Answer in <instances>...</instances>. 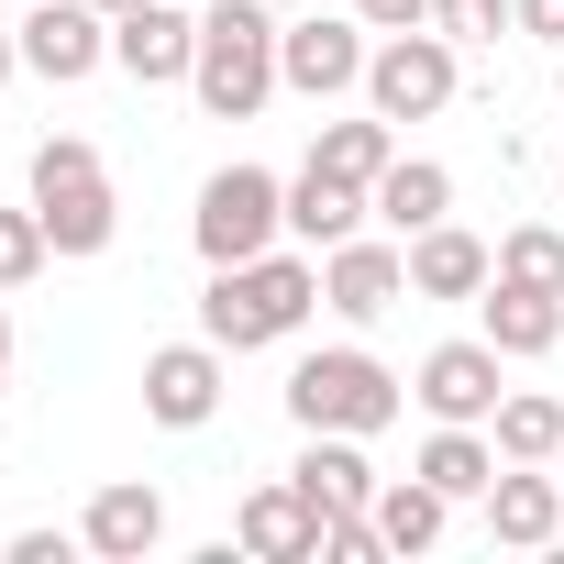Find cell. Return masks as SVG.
I'll use <instances>...</instances> for the list:
<instances>
[{
	"instance_id": "6da1fadb",
	"label": "cell",
	"mask_w": 564,
	"mask_h": 564,
	"mask_svg": "<svg viewBox=\"0 0 564 564\" xmlns=\"http://www.w3.org/2000/svg\"><path fill=\"white\" fill-rule=\"evenodd\" d=\"M311 311H322V254H311V243H265V254H243V265H210V289H199V333H210L221 355L289 344Z\"/></svg>"
},
{
	"instance_id": "7a4b0ae2",
	"label": "cell",
	"mask_w": 564,
	"mask_h": 564,
	"mask_svg": "<svg viewBox=\"0 0 564 564\" xmlns=\"http://www.w3.org/2000/svg\"><path fill=\"white\" fill-rule=\"evenodd\" d=\"M276 34H289V23H276L265 0H210V12H199V67H188V89H199L210 122H254L276 89H289V78H276Z\"/></svg>"
},
{
	"instance_id": "3957f363",
	"label": "cell",
	"mask_w": 564,
	"mask_h": 564,
	"mask_svg": "<svg viewBox=\"0 0 564 564\" xmlns=\"http://www.w3.org/2000/svg\"><path fill=\"white\" fill-rule=\"evenodd\" d=\"M399 410H410V377H388L366 344H322V355L289 366V421L300 432H366L377 443Z\"/></svg>"
},
{
	"instance_id": "277c9868",
	"label": "cell",
	"mask_w": 564,
	"mask_h": 564,
	"mask_svg": "<svg viewBox=\"0 0 564 564\" xmlns=\"http://www.w3.org/2000/svg\"><path fill=\"white\" fill-rule=\"evenodd\" d=\"M34 210H45V243L56 254H111L122 199H111V166H100L89 133H45L34 144Z\"/></svg>"
},
{
	"instance_id": "5b68a950",
	"label": "cell",
	"mask_w": 564,
	"mask_h": 564,
	"mask_svg": "<svg viewBox=\"0 0 564 564\" xmlns=\"http://www.w3.org/2000/svg\"><path fill=\"white\" fill-rule=\"evenodd\" d=\"M188 243H199V265H243L265 243H289V177L254 166V155L210 166L199 177V210H188Z\"/></svg>"
},
{
	"instance_id": "8992f818",
	"label": "cell",
	"mask_w": 564,
	"mask_h": 564,
	"mask_svg": "<svg viewBox=\"0 0 564 564\" xmlns=\"http://www.w3.org/2000/svg\"><path fill=\"white\" fill-rule=\"evenodd\" d=\"M454 89H465V45H454L443 23L377 34V56H366V111H388V122H432V111H454Z\"/></svg>"
},
{
	"instance_id": "52a82bcc",
	"label": "cell",
	"mask_w": 564,
	"mask_h": 564,
	"mask_svg": "<svg viewBox=\"0 0 564 564\" xmlns=\"http://www.w3.org/2000/svg\"><path fill=\"white\" fill-rule=\"evenodd\" d=\"M399 300H410V243H399V232H355V243L322 254V311H333V322L366 333V322H388Z\"/></svg>"
},
{
	"instance_id": "ba28073f",
	"label": "cell",
	"mask_w": 564,
	"mask_h": 564,
	"mask_svg": "<svg viewBox=\"0 0 564 564\" xmlns=\"http://www.w3.org/2000/svg\"><path fill=\"white\" fill-rule=\"evenodd\" d=\"M410 399H421L432 421H498V399H509V355H498L487 333H454V344L421 355Z\"/></svg>"
},
{
	"instance_id": "9c48e42d",
	"label": "cell",
	"mask_w": 564,
	"mask_h": 564,
	"mask_svg": "<svg viewBox=\"0 0 564 564\" xmlns=\"http://www.w3.org/2000/svg\"><path fill=\"white\" fill-rule=\"evenodd\" d=\"M12 34H23V67L45 89H78V78L111 67V12H89V0H34Z\"/></svg>"
},
{
	"instance_id": "30bf717a",
	"label": "cell",
	"mask_w": 564,
	"mask_h": 564,
	"mask_svg": "<svg viewBox=\"0 0 564 564\" xmlns=\"http://www.w3.org/2000/svg\"><path fill=\"white\" fill-rule=\"evenodd\" d=\"M366 23L355 12H311V23H289L276 34V78H289L300 100H344V89H366Z\"/></svg>"
},
{
	"instance_id": "8fae6325",
	"label": "cell",
	"mask_w": 564,
	"mask_h": 564,
	"mask_svg": "<svg viewBox=\"0 0 564 564\" xmlns=\"http://www.w3.org/2000/svg\"><path fill=\"white\" fill-rule=\"evenodd\" d=\"M232 553H254V564H322V509L300 498V476L243 487V509H232Z\"/></svg>"
},
{
	"instance_id": "7c38bea8",
	"label": "cell",
	"mask_w": 564,
	"mask_h": 564,
	"mask_svg": "<svg viewBox=\"0 0 564 564\" xmlns=\"http://www.w3.org/2000/svg\"><path fill=\"white\" fill-rule=\"evenodd\" d=\"M111 67H122L133 89H188V67H199V23L177 12V0H144V12L111 23Z\"/></svg>"
},
{
	"instance_id": "4fadbf2b",
	"label": "cell",
	"mask_w": 564,
	"mask_h": 564,
	"mask_svg": "<svg viewBox=\"0 0 564 564\" xmlns=\"http://www.w3.org/2000/svg\"><path fill=\"white\" fill-rule=\"evenodd\" d=\"M221 410V344L199 333V344H155L144 355V421H166V432H199Z\"/></svg>"
},
{
	"instance_id": "5bb4252c",
	"label": "cell",
	"mask_w": 564,
	"mask_h": 564,
	"mask_svg": "<svg viewBox=\"0 0 564 564\" xmlns=\"http://www.w3.org/2000/svg\"><path fill=\"white\" fill-rule=\"evenodd\" d=\"M476 509H487V542H509V553H553V531H564V476H542V465H498V487H487Z\"/></svg>"
},
{
	"instance_id": "9a60e30c",
	"label": "cell",
	"mask_w": 564,
	"mask_h": 564,
	"mask_svg": "<svg viewBox=\"0 0 564 564\" xmlns=\"http://www.w3.org/2000/svg\"><path fill=\"white\" fill-rule=\"evenodd\" d=\"M78 542H89L100 564H144V553L166 542V498H155L144 476H111V487L78 509Z\"/></svg>"
},
{
	"instance_id": "2e32d148",
	"label": "cell",
	"mask_w": 564,
	"mask_h": 564,
	"mask_svg": "<svg viewBox=\"0 0 564 564\" xmlns=\"http://www.w3.org/2000/svg\"><path fill=\"white\" fill-rule=\"evenodd\" d=\"M476 333H487L509 366H531V355L564 344V300H553V289H520V276H487V289H476Z\"/></svg>"
},
{
	"instance_id": "e0dca14e",
	"label": "cell",
	"mask_w": 564,
	"mask_h": 564,
	"mask_svg": "<svg viewBox=\"0 0 564 564\" xmlns=\"http://www.w3.org/2000/svg\"><path fill=\"white\" fill-rule=\"evenodd\" d=\"M366 221H377V199H366L355 177H333V166H300V177H289V243L333 254V243H355Z\"/></svg>"
},
{
	"instance_id": "ac0fdd59",
	"label": "cell",
	"mask_w": 564,
	"mask_h": 564,
	"mask_svg": "<svg viewBox=\"0 0 564 564\" xmlns=\"http://www.w3.org/2000/svg\"><path fill=\"white\" fill-rule=\"evenodd\" d=\"M289 476H300L311 509H377V487H388V476L366 465V432H300V465H289Z\"/></svg>"
},
{
	"instance_id": "d6986e66",
	"label": "cell",
	"mask_w": 564,
	"mask_h": 564,
	"mask_svg": "<svg viewBox=\"0 0 564 564\" xmlns=\"http://www.w3.org/2000/svg\"><path fill=\"white\" fill-rule=\"evenodd\" d=\"M487 276H498V243H476L465 221L410 232V300H476Z\"/></svg>"
},
{
	"instance_id": "ffe728a7",
	"label": "cell",
	"mask_w": 564,
	"mask_h": 564,
	"mask_svg": "<svg viewBox=\"0 0 564 564\" xmlns=\"http://www.w3.org/2000/svg\"><path fill=\"white\" fill-rule=\"evenodd\" d=\"M377 199V221L410 243V232H432V221H454V166H432V155H388V177L366 188Z\"/></svg>"
},
{
	"instance_id": "44dd1931",
	"label": "cell",
	"mask_w": 564,
	"mask_h": 564,
	"mask_svg": "<svg viewBox=\"0 0 564 564\" xmlns=\"http://www.w3.org/2000/svg\"><path fill=\"white\" fill-rule=\"evenodd\" d=\"M377 531H388V553H432V542L454 531V498L410 465V476H388V487H377Z\"/></svg>"
},
{
	"instance_id": "7402d4cb",
	"label": "cell",
	"mask_w": 564,
	"mask_h": 564,
	"mask_svg": "<svg viewBox=\"0 0 564 564\" xmlns=\"http://www.w3.org/2000/svg\"><path fill=\"white\" fill-rule=\"evenodd\" d=\"M388 155H399V122H388V111H355V122H322V133H311V166H333V177H355V188H377Z\"/></svg>"
},
{
	"instance_id": "603a6c76",
	"label": "cell",
	"mask_w": 564,
	"mask_h": 564,
	"mask_svg": "<svg viewBox=\"0 0 564 564\" xmlns=\"http://www.w3.org/2000/svg\"><path fill=\"white\" fill-rule=\"evenodd\" d=\"M487 432H498L509 465H564V399H542V388H509Z\"/></svg>"
},
{
	"instance_id": "cb8c5ba5",
	"label": "cell",
	"mask_w": 564,
	"mask_h": 564,
	"mask_svg": "<svg viewBox=\"0 0 564 564\" xmlns=\"http://www.w3.org/2000/svg\"><path fill=\"white\" fill-rule=\"evenodd\" d=\"M498 276H520V289H553V300H564V232H553V221L498 232Z\"/></svg>"
},
{
	"instance_id": "d4e9b609",
	"label": "cell",
	"mask_w": 564,
	"mask_h": 564,
	"mask_svg": "<svg viewBox=\"0 0 564 564\" xmlns=\"http://www.w3.org/2000/svg\"><path fill=\"white\" fill-rule=\"evenodd\" d=\"M56 265V243H45V210L23 199V210H0V289H34V276Z\"/></svg>"
},
{
	"instance_id": "484cf974",
	"label": "cell",
	"mask_w": 564,
	"mask_h": 564,
	"mask_svg": "<svg viewBox=\"0 0 564 564\" xmlns=\"http://www.w3.org/2000/svg\"><path fill=\"white\" fill-rule=\"evenodd\" d=\"M432 23H443L454 45H498V34H520V23H509V0H432Z\"/></svg>"
},
{
	"instance_id": "4316f807",
	"label": "cell",
	"mask_w": 564,
	"mask_h": 564,
	"mask_svg": "<svg viewBox=\"0 0 564 564\" xmlns=\"http://www.w3.org/2000/svg\"><path fill=\"white\" fill-rule=\"evenodd\" d=\"M344 12H355L366 34H410V23H432V0H344Z\"/></svg>"
},
{
	"instance_id": "83f0119b",
	"label": "cell",
	"mask_w": 564,
	"mask_h": 564,
	"mask_svg": "<svg viewBox=\"0 0 564 564\" xmlns=\"http://www.w3.org/2000/svg\"><path fill=\"white\" fill-rule=\"evenodd\" d=\"M67 553H89L78 531H12V564H67Z\"/></svg>"
},
{
	"instance_id": "f1b7e54d",
	"label": "cell",
	"mask_w": 564,
	"mask_h": 564,
	"mask_svg": "<svg viewBox=\"0 0 564 564\" xmlns=\"http://www.w3.org/2000/svg\"><path fill=\"white\" fill-rule=\"evenodd\" d=\"M509 23H520L531 45H564V0H509Z\"/></svg>"
},
{
	"instance_id": "f546056e",
	"label": "cell",
	"mask_w": 564,
	"mask_h": 564,
	"mask_svg": "<svg viewBox=\"0 0 564 564\" xmlns=\"http://www.w3.org/2000/svg\"><path fill=\"white\" fill-rule=\"evenodd\" d=\"M0 388H12V311H0Z\"/></svg>"
},
{
	"instance_id": "4dcf8cb0",
	"label": "cell",
	"mask_w": 564,
	"mask_h": 564,
	"mask_svg": "<svg viewBox=\"0 0 564 564\" xmlns=\"http://www.w3.org/2000/svg\"><path fill=\"white\" fill-rule=\"evenodd\" d=\"M12 67H23V34H0V78H12Z\"/></svg>"
},
{
	"instance_id": "1f68e13d",
	"label": "cell",
	"mask_w": 564,
	"mask_h": 564,
	"mask_svg": "<svg viewBox=\"0 0 564 564\" xmlns=\"http://www.w3.org/2000/svg\"><path fill=\"white\" fill-rule=\"evenodd\" d=\"M89 12H111V23H122V12H144V0H89Z\"/></svg>"
},
{
	"instance_id": "d6a6232c",
	"label": "cell",
	"mask_w": 564,
	"mask_h": 564,
	"mask_svg": "<svg viewBox=\"0 0 564 564\" xmlns=\"http://www.w3.org/2000/svg\"><path fill=\"white\" fill-rule=\"evenodd\" d=\"M553 100H564V45H553Z\"/></svg>"
}]
</instances>
